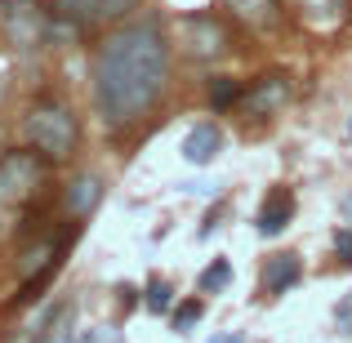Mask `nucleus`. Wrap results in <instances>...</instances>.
I'll use <instances>...</instances> for the list:
<instances>
[{"instance_id": "nucleus-13", "label": "nucleus", "mask_w": 352, "mask_h": 343, "mask_svg": "<svg viewBox=\"0 0 352 343\" xmlns=\"http://www.w3.org/2000/svg\"><path fill=\"white\" fill-rule=\"evenodd\" d=\"M98 201H103V179H94V174H80L76 183H67V214H72V219L94 214Z\"/></svg>"}, {"instance_id": "nucleus-7", "label": "nucleus", "mask_w": 352, "mask_h": 343, "mask_svg": "<svg viewBox=\"0 0 352 343\" xmlns=\"http://www.w3.org/2000/svg\"><path fill=\"white\" fill-rule=\"evenodd\" d=\"M285 103H290V76H281V71H267V76H258L254 85L241 94V107H245L250 116H258V120L276 116Z\"/></svg>"}, {"instance_id": "nucleus-21", "label": "nucleus", "mask_w": 352, "mask_h": 343, "mask_svg": "<svg viewBox=\"0 0 352 343\" xmlns=\"http://www.w3.org/2000/svg\"><path fill=\"white\" fill-rule=\"evenodd\" d=\"M179 192H188V197H219V183H210V179H188V183H179Z\"/></svg>"}, {"instance_id": "nucleus-9", "label": "nucleus", "mask_w": 352, "mask_h": 343, "mask_svg": "<svg viewBox=\"0 0 352 343\" xmlns=\"http://www.w3.org/2000/svg\"><path fill=\"white\" fill-rule=\"evenodd\" d=\"M32 343H76V299H58L36 321Z\"/></svg>"}, {"instance_id": "nucleus-19", "label": "nucleus", "mask_w": 352, "mask_h": 343, "mask_svg": "<svg viewBox=\"0 0 352 343\" xmlns=\"http://www.w3.org/2000/svg\"><path fill=\"white\" fill-rule=\"evenodd\" d=\"M335 258L344 267H352V223L348 228H335Z\"/></svg>"}, {"instance_id": "nucleus-16", "label": "nucleus", "mask_w": 352, "mask_h": 343, "mask_svg": "<svg viewBox=\"0 0 352 343\" xmlns=\"http://www.w3.org/2000/svg\"><path fill=\"white\" fill-rule=\"evenodd\" d=\"M206 98H210L214 112H223V107H232L236 98H241V85H236L232 76H214V80H210V89H206Z\"/></svg>"}, {"instance_id": "nucleus-3", "label": "nucleus", "mask_w": 352, "mask_h": 343, "mask_svg": "<svg viewBox=\"0 0 352 343\" xmlns=\"http://www.w3.org/2000/svg\"><path fill=\"white\" fill-rule=\"evenodd\" d=\"M45 188L41 152H5L0 156V214H23Z\"/></svg>"}, {"instance_id": "nucleus-1", "label": "nucleus", "mask_w": 352, "mask_h": 343, "mask_svg": "<svg viewBox=\"0 0 352 343\" xmlns=\"http://www.w3.org/2000/svg\"><path fill=\"white\" fill-rule=\"evenodd\" d=\"M170 85V41L161 18L116 27L94 54V112L107 129H129L156 112Z\"/></svg>"}, {"instance_id": "nucleus-11", "label": "nucleus", "mask_w": 352, "mask_h": 343, "mask_svg": "<svg viewBox=\"0 0 352 343\" xmlns=\"http://www.w3.org/2000/svg\"><path fill=\"white\" fill-rule=\"evenodd\" d=\"M219 152H223V129L214 120H201V125L188 129V138H183V161L188 165H214Z\"/></svg>"}, {"instance_id": "nucleus-22", "label": "nucleus", "mask_w": 352, "mask_h": 343, "mask_svg": "<svg viewBox=\"0 0 352 343\" xmlns=\"http://www.w3.org/2000/svg\"><path fill=\"white\" fill-rule=\"evenodd\" d=\"M85 343H120V330L116 326H94L85 335Z\"/></svg>"}, {"instance_id": "nucleus-8", "label": "nucleus", "mask_w": 352, "mask_h": 343, "mask_svg": "<svg viewBox=\"0 0 352 343\" xmlns=\"http://www.w3.org/2000/svg\"><path fill=\"white\" fill-rule=\"evenodd\" d=\"M303 281V258L294 254V250H285V254H267L263 258V276H258V290L267 294V299H281L285 290H294V285Z\"/></svg>"}, {"instance_id": "nucleus-18", "label": "nucleus", "mask_w": 352, "mask_h": 343, "mask_svg": "<svg viewBox=\"0 0 352 343\" xmlns=\"http://www.w3.org/2000/svg\"><path fill=\"white\" fill-rule=\"evenodd\" d=\"M201 312H206V308H201V299H188V303H179V308H174V330H179V335H188V330L201 321Z\"/></svg>"}, {"instance_id": "nucleus-24", "label": "nucleus", "mask_w": 352, "mask_h": 343, "mask_svg": "<svg viewBox=\"0 0 352 343\" xmlns=\"http://www.w3.org/2000/svg\"><path fill=\"white\" fill-rule=\"evenodd\" d=\"M339 210H344V223H352V192L344 197V206H339Z\"/></svg>"}, {"instance_id": "nucleus-5", "label": "nucleus", "mask_w": 352, "mask_h": 343, "mask_svg": "<svg viewBox=\"0 0 352 343\" xmlns=\"http://www.w3.org/2000/svg\"><path fill=\"white\" fill-rule=\"evenodd\" d=\"M183 49L201 63H214L232 49V36H228V27L214 14H188L183 18Z\"/></svg>"}, {"instance_id": "nucleus-14", "label": "nucleus", "mask_w": 352, "mask_h": 343, "mask_svg": "<svg viewBox=\"0 0 352 343\" xmlns=\"http://www.w3.org/2000/svg\"><path fill=\"white\" fill-rule=\"evenodd\" d=\"M290 5L299 9V18H308L312 27H339L348 0H290Z\"/></svg>"}, {"instance_id": "nucleus-23", "label": "nucleus", "mask_w": 352, "mask_h": 343, "mask_svg": "<svg viewBox=\"0 0 352 343\" xmlns=\"http://www.w3.org/2000/svg\"><path fill=\"white\" fill-rule=\"evenodd\" d=\"M206 343H245V335H236V330H232V335H214V339H206Z\"/></svg>"}, {"instance_id": "nucleus-12", "label": "nucleus", "mask_w": 352, "mask_h": 343, "mask_svg": "<svg viewBox=\"0 0 352 343\" xmlns=\"http://www.w3.org/2000/svg\"><path fill=\"white\" fill-rule=\"evenodd\" d=\"M223 5L232 9L250 32H272V27L281 23V5H276V0H223Z\"/></svg>"}, {"instance_id": "nucleus-20", "label": "nucleus", "mask_w": 352, "mask_h": 343, "mask_svg": "<svg viewBox=\"0 0 352 343\" xmlns=\"http://www.w3.org/2000/svg\"><path fill=\"white\" fill-rule=\"evenodd\" d=\"M335 330L339 335H352V290L335 303Z\"/></svg>"}, {"instance_id": "nucleus-15", "label": "nucleus", "mask_w": 352, "mask_h": 343, "mask_svg": "<svg viewBox=\"0 0 352 343\" xmlns=\"http://www.w3.org/2000/svg\"><path fill=\"white\" fill-rule=\"evenodd\" d=\"M228 285H232V263H228V258H214V263L197 276L201 294H219V290H228Z\"/></svg>"}, {"instance_id": "nucleus-17", "label": "nucleus", "mask_w": 352, "mask_h": 343, "mask_svg": "<svg viewBox=\"0 0 352 343\" xmlns=\"http://www.w3.org/2000/svg\"><path fill=\"white\" fill-rule=\"evenodd\" d=\"M147 312H152V317H161V312H170V303H174V290H170V281H161V276H152V281H147Z\"/></svg>"}, {"instance_id": "nucleus-10", "label": "nucleus", "mask_w": 352, "mask_h": 343, "mask_svg": "<svg viewBox=\"0 0 352 343\" xmlns=\"http://www.w3.org/2000/svg\"><path fill=\"white\" fill-rule=\"evenodd\" d=\"M290 219H294V192L272 188L263 197V206H258V214H254V228H258V236H281V232L290 228Z\"/></svg>"}, {"instance_id": "nucleus-25", "label": "nucleus", "mask_w": 352, "mask_h": 343, "mask_svg": "<svg viewBox=\"0 0 352 343\" xmlns=\"http://www.w3.org/2000/svg\"><path fill=\"white\" fill-rule=\"evenodd\" d=\"M348 138H352V120H348Z\"/></svg>"}, {"instance_id": "nucleus-4", "label": "nucleus", "mask_w": 352, "mask_h": 343, "mask_svg": "<svg viewBox=\"0 0 352 343\" xmlns=\"http://www.w3.org/2000/svg\"><path fill=\"white\" fill-rule=\"evenodd\" d=\"M0 36L14 49H41L54 41V14L36 0H0Z\"/></svg>"}, {"instance_id": "nucleus-2", "label": "nucleus", "mask_w": 352, "mask_h": 343, "mask_svg": "<svg viewBox=\"0 0 352 343\" xmlns=\"http://www.w3.org/2000/svg\"><path fill=\"white\" fill-rule=\"evenodd\" d=\"M27 138H32V147L45 156V161H67L72 152H76V116H72L67 103H58V98H45V103H36L32 112L23 120Z\"/></svg>"}, {"instance_id": "nucleus-6", "label": "nucleus", "mask_w": 352, "mask_h": 343, "mask_svg": "<svg viewBox=\"0 0 352 343\" xmlns=\"http://www.w3.org/2000/svg\"><path fill=\"white\" fill-rule=\"evenodd\" d=\"M138 0H50L54 23L63 27H89V23H107V18H125Z\"/></svg>"}]
</instances>
